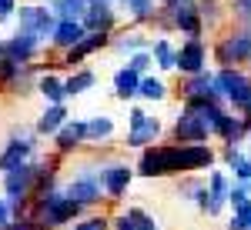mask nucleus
<instances>
[{
    "label": "nucleus",
    "mask_w": 251,
    "mask_h": 230,
    "mask_svg": "<svg viewBox=\"0 0 251 230\" xmlns=\"http://www.w3.org/2000/svg\"><path fill=\"white\" fill-rule=\"evenodd\" d=\"M228 193H231L228 180H225L221 173H211V177H208V190H204V197H201L198 204H201V210L208 213V217H214V213H221L225 200H228Z\"/></svg>",
    "instance_id": "5"
},
{
    "label": "nucleus",
    "mask_w": 251,
    "mask_h": 230,
    "mask_svg": "<svg viewBox=\"0 0 251 230\" xmlns=\"http://www.w3.org/2000/svg\"><path fill=\"white\" fill-rule=\"evenodd\" d=\"M218 60L225 63V67H231V63H248L251 60V27L248 30H238L231 37L221 40V47H218Z\"/></svg>",
    "instance_id": "3"
},
{
    "label": "nucleus",
    "mask_w": 251,
    "mask_h": 230,
    "mask_svg": "<svg viewBox=\"0 0 251 230\" xmlns=\"http://www.w3.org/2000/svg\"><path fill=\"white\" fill-rule=\"evenodd\" d=\"M27 153H30V144L10 140V147L0 153V170H14V167H20V164L27 160Z\"/></svg>",
    "instance_id": "19"
},
{
    "label": "nucleus",
    "mask_w": 251,
    "mask_h": 230,
    "mask_svg": "<svg viewBox=\"0 0 251 230\" xmlns=\"http://www.w3.org/2000/svg\"><path fill=\"white\" fill-rule=\"evenodd\" d=\"M208 134H211V130H208L191 110H184V114L177 117V124H174V137H177V144H204Z\"/></svg>",
    "instance_id": "6"
},
{
    "label": "nucleus",
    "mask_w": 251,
    "mask_h": 230,
    "mask_svg": "<svg viewBox=\"0 0 251 230\" xmlns=\"http://www.w3.org/2000/svg\"><path fill=\"white\" fill-rule=\"evenodd\" d=\"M114 227H117V230H137V227H134V220H131V217H127V213H124V217H121V220H117Z\"/></svg>",
    "instance_id": "41"
},
{
    "label": "nucleus",
    "mask_w": 251,
    "mask_h": 230,
    "mask_svg": "<svg viewBox=\"0 0 251 230\" xmlns=\"http://www.w3.org/2000/svg\"><path fill=\"white\" fill-rule=\"evenodd\" d=\"M228 200H231L234 210H245V207H251V184H238V187H231Z\"/></svg>",
    "instance_id": "25"
},
{
    "label": "nucleus",
    "mask_w": 251,
    "mask_h": 230,
    "mask_svg": "<svg viewBox=\"0 0 251 230\" xmlns=\"http://www.w3.org/2000/svg\"><path fill=\"white\" fill-rule=\"evenodd\" d=\"M148 63H151V54H148V50H137L134 57L127 60V67H131L134 74H141V70H148Z\"/></svg>",
    "instance_id": "33"
},
{
    "label": "nucleus",
    "mask_w": 251,
    "mask_h": 230,
    "mask_svg": "<svg viewBox=\"0 0 251 230\" xmlns=\"http://www.w3.org/2000/svg\"><path fill=\"white\" fill-rule=\"evenodd\" d=\"M80 137H87V124H80V120H74V124H64L57 130V147L60 150H74L80 144Z\"/></svg>",
    "instance_id": "16"
},
{
    "label": "nucleus",
    "mask_w": 251,
    "mask_h": 230,
    "mask_svg": "<svg viewBox=\"0 0 251 230\" xmlns=\"http://www.w3.org/2000/svg\"><path fill=\"white\" fill-rule=\"evenodd\" d=\"M34 47H37V37H34V34H24V30H17L14 37L7 40V47H3V50H7V57L14 60V63H24V60L34 54Z\"/></svg>",
    "instance_id": "11"
},
{
    "label": "nucleus",
    "mask_w": 251,
    "mask_h": 230,
    "mask_svg": "<svg viewBox=\"0 0 251 230\" xmlns=\"http://www.w3.org/2000/svg\"><path fill=\"white\" fill-rule=\"evenodd\" d=\"M0 54H3V47H0Z\"/></svg>",
    "instance_id": "46"
},
{
    "label": "nucleus",
    "mask_w": 251,
    "mask_h": 230,
    "mask_svg": "<svg viewBox=\"0 0 251 230\" xmlns=\"http://www.w3.org/2000/svg\"><path fill=\"white\" fill-rule=\"evenodd\" d=\"M67 197L77 200V204H94V200H100V180L94 173H84L67 187Z\"/></svg>",
    "instance_id": "9"
},
{
    "label": "nucleus",
    "mask_w": 251,
    "mask_h": 230,
    "mask_svg": "<svg viewBox=\"0 0 251 230\" xmlns=\"http://www.w3.org/2000/svg\"><path fill=\"white\" fill-rule=\"evenodd\" d=\"M114 90L121 100H127V97H134L141 90V77L131 70V67H124V70H117L114 74Z\"/></svg>",
    "instance_id": "17"
},
{
    "label": "nucleus",
    "mask_w": 251,
    "mask_h": 230,
    "mask_svg": "<svg viewBox=\"0 0 251 230\" xmlns=\"http://www.w3.org/2000/svg\"><path fill=\"white\" fill-rule=\"evenodd\" d=\"M107 227V220H100V217H91V220H84V224H77L74 230H104Z\"/></svg>",
    "instance_id": "36"
},
{
    "label": "nucleus",
    "mask_w": 251,
    "mask_h": 230,
    "mask_svg": "<svg viewBox=\"0 0 251 230\" xmlns=\"http://www.w3.org/2000/svg\"><path fill=\"white\" fill-rule=\"evenodd\" d=\"M3 227H10V224H7V204L0 200V230H3Z\"/></svg>",
    "instance_id": "42"
},
{
    "label": "nucleus",
    "mask_w": 251,
    "mask_h": 230,
    "mask_svg": "<svg viewBox=\"0 0 251 230\" xmlns=\"http://www.w3.org/2000/svg\"><path fill=\"white\" fill-rule=\"evenodd\" d=\"M154 57H157V67H161V70L177 67V54L171 50V43H168V40H157V43H154Z\"/></svg>",
    "instance_id": "22"
},
{
    "label": "nucleus",
    "mask_w": 251,
    "mask_h": 230,
    "mask_svg": "<svg viewBox=\"0 0 251 230\" xmlns=\"http://www.w3.org/2000/svg\"><path fill=\"white\" fill-rule=\"evenodd\" d=\"M245 84H248V77L231 70V67H225V70L214 74V90H218V97H231L234 90H241Z\"/></svg>",
    "instance_id": "13"
},
{
    "label": "nucleus",
    "mask_w": 251,
    "mask_h": 230,
    "mask_svg": "<svg viewBox=\"0 0 251 230\" xmlns=\"http://www.w3.org/2000/svg\"><path fill=\"white\" fill-rule=\"evenodd\" d=\"M111 130H114L111 117H94V120L87 124V137H94V140H100V137H107Z\"/></svg>",
    "instance_id": "27"
},
{
    "label": "nucleus",
    "mask_w": 251,
    "mask_h": 230,
    "mask_svg": "<svg viewBox=\"0 0 251 230\" xmlns=\"http://www.w3.org/2000/svg\"><path fill=\"white\" fill-rule=\"evenodd\" d=\"M164 3H174V0H164Z\"/></svg>",
    "instance_id": "45"
},
{
    "label": "nucleus",
    "mask_w": 251,
    "mask_h": 230,
    "mask_svg": "<svg viewBox=\"0 0 251 230\" xmlns=\"http://www.w3.org/2000/svg\"><path fill=\"white\" fill-rule=\"evenodd\" d=\"M204 190H208V187H204L201 180H184V184H181V193H188V200H201Z\"/></svg>",
    "instance_id": "31"
},
{
    "label": "nucleus",
    "mask_w": 251,
    "mask_h": 230,
    "mask_svg": "<svg viewBox=\"0 0 251 230\" xmlns=\"http://www.w3.org/2000/svg\"><path fill=\"white\" fill-rule=\"evenodd\" d=\"M91 84H94V74H91V70H80V74H74L64 84V90H67V94H84Z\"/></svg>",
    "instance_id": "26"
},
{
    "label": "nucleus",
    "mask_w": 251,
    "mask_h": 230,
    "mask_svg": "<svg viewBox=\"0 0 251 230\" xmlns=\"http://www.w3.org/2000/svg\"><path fill=\"white\" fill-rule=\"evenodd\" d=\"M91 3H111V0H91Z\"/></svg>",
    "instance_id": "44"
},
{
    "label": "nucleus",
    "mask_w": 251,
    "mask_h": 230,
    "mask_svg": "<svg viewBox=\"0 0 251 230\" xmlns=\"http://www.w3.org/2000/svg\"><path fill=\"white\" fill-rule=\"evenodd\" d=\"M198 14L208 17V20H214L218 17V3H214V0H198Z\"/></svg>",
    "instance_id": "35"
},
{
    "label": "nucleus",
    "mask_w": 251,
    "mask_h": 230,
    "mask_svg": "<svg viewBox=\"0 0 251 230\" xmlns=\"http://www.w3.org/2000/svg\"><path fill=\"white\" fill-rule=\"evenodd\" d=\"M161 134V124H157V117H148L141 127H134L131 134H127V147H148L151 140H157Z\"/></svg>",
    "instance_id": "15"
},
{
    "label": "nucleus",
    "mask_w": 251,
    "mask_h": 230,
    "mask_svg": "<svg viewBox=\"0 0 251 230\" xmlns=\"http://www.w3.org/2000/svg\"><path fill=\"white\" fill-rule=\"evenodd\" d=\"M231 10L238 20H245V23H251V0H231Z\"/></svg>",
    "instance_id": "34"
},
{
    "label": "nucleus",
    "mask_w": 251,
    "mask_h": 230,
    "mask_svg": "<svg viewBox=\"0 0 251 230\" xmlns=\"http://www.w3.org/2000/svg\"><path fill=\"white\" fill-rule=\"evenodd\" d=\"M231 230H251V207H245V210H234L231 224H228Z\"/></svg>",
    "instance_id": "32"
},
{
    "label": "nucleus",
    "mask_w": 251,
    "mask_h": 230,
    "mask_svg": "<svg viewBox=\"0 0 251 230\" xmlns=\"http://www.w3.org/2000/svg\"><path fill=\"white\" fill-rule=\"evenodd\" d=\"M100 180H104V190L111 193V197H121V193H124V187L131 184V167L114 164V167H107V170L100 173Z\"/></svg>",
    "instance_id": "12"
},
{
    "label": "nucleus",
    "mask_w": 251,
    "mask_h": 230,
    "mask_svg": "<svg viewBox=\"0 0 251 230\" xmlns=\"http://www.w3.org/2000/svg\"><path fill=\"white\" fill-rule=\"evenodd\" d=\"M127 217H131V220H134V227L137 230H157V224H154V217H148V213L144 210H127Z\"/></svg>",
    "instance_id": "30"
},
{
    "label": "nucleus",
    "mask_w": 251,
    "mask_h": 230,
    "mask_svg": "<svg viewBox=\"0 0 251 230\" xmlns=\"http://www.w3.org/2000/svg\"><path fill=\"white\" fill-rule=\"evenodd\" d=\"M20 30L24 34H34V37H54L57 23L50 17L47 7H20Z\"/></svg>",
    "instance_id": "4"
},
{
    "label": "nucleus",
    "mask_w": 251,
    "mask_h": 230,
    "mask_svg": "<svg viewBox=\"0 0 251 230\" xmlns=\"http://www.w3.org/2000/svg\"><path fill=\"white\" fill-rule=\"evenodd\" d=\"M87 37V30H84V23H77V20H60L57 30H54V40H57L60 47H77L80 40Z\"/></svg>",
    "instance_id": "14"
},
{
    "label": "nucleus",
    "mask_w": 251,
    "mask_h": 230,
    "mask_svg": "<svg viewBox=\"0 0 251 230\" xmlns=\"http://www.w3.org/2000/svg\"><path fill=\"white\" fill-rule=\"evenodd\" d=\"M34 177H37V170H34L30 164H20L14 170H7V197H10V204H20V200L27 197Z\"/></svg>",
    "instance_id": "7"
},
{
    "label": "nucleus",
    "mask_w": 251,
    "mask_h": 230,
    "mask_svg": "<svg viewBox=\"0 0 251 230\" xmlns=\"http://www.w3.org/2000/svg\"><path fill=\"white\" fill-rule=\"evenodd\" d=\"M137 94L148 97V100H161V97H164V84L154 80V77H148V80H141V90H137Z\"/></svg>",
    "instance_id": "28"
},
{
    "label": "nucleus",
    "mask_w": 251,
    "mask_h": 230,
    "mask_svg": "<svg viewBox=\"0 0 251 230\" xmlns=\"http://www.w3.org/2000/svg\"><path fill=\"white\" fill-rule=\"evenodd\" d=\"M121 47H124V50H141L144 40H141V37H127V40H121Z\"/></svg>",
    "instance_id": "38"
},
{
    "label": "nucleus",
    "mask_w": 251,
    "mask_h": 230,
    "mask_svg": "<svg viewBox=\"0 0 251 230\" xmlns=\"http://www.w3.org/2000/svg\"><path fill=\"white\" fill-rule=\"evenodd\" d=\"M40 94H44L50 104H54V107H57L67 90H64V84H60V80H54V77H44V80H40Z\"/></svg>",
    "instance_id": "23"
},
{
    "label": "nucleus",
    "mask_w": 251,
    "mask_h": 230,
    "mask_svg": "<svg viewBox=\"0 0 251 230\" xmlns=\"http://www.w3.org/2000/svg\"><path fill=\"white\" fill-rule=\"evenodd\" d=\"M228 100H231L234 107H238V110L245 114V120H248V124H251V80H248V84H245V87H241V90H234V94L228 97Z\"/></svg>",
    "instance_id": "24"
},
{
    "label": "nucleus",
    "mask_w": 251,
    "mask_h": 230,
    "mask_svg": "<svg viewBox=\"0 0 251 230\" xmlns=\"http://www.w3.org/2000/svg\"><path fill=\"white\" fill-rule=\"evenodd\" d=\"M80 23H84V30H91V34H107V27L114 23L111 3H91Z\"/></svg>",
    "instance_id": "10"
},
{
    "label": "nucleus",
    "mask_w": 251,
    "mask_h": 230,
    "mask_svg": "<svg viewBox=\"0 0 251 230\" xmlns=\"http://www.w3.org/2000/svg\"><path fill=\"white\" fill-rule=\"evenodd\" d=\"M104 43H107V37H104V34H87V37H84V40L77 43V47L71 50V57H67V63H80V60L87 57V54H94L97 47H104Z\"/></svg>",
    "instance_id": "20"
},
{
    "label": "nucleus",
    "mask_w": 251,
    "mask_h": 230,
    "mask_svg": "<svg viewBox=\"0 0 251 230\" xmlns=\"http://www.w3.org/2000/svg\"><path fill=\"white\" fill-rule=\"evenodd\" d=\"M64 117H67V110H64V107H50V110H47V114L40 117V124H37V130L40 134H57L60 127H64V124H67V120H64Z\"/></svg>",
    "instance_id": "21"
},
{
    "label": "nucleus",
    "mask_w": 251,
    "mask_h": 230,
    "mask_svg": "<svg viewBox=\"0 0 251 230\" xmlns=\"http://www.w3.org/2000/svg\"><path fill=\"white\" fill-rule=\"evenodd\" d=\"M144 120H148V114H144V110H131V130H134V127H141Z\"/></svg>",
    "instance_id": "40"
},
{
    "label": "nucleus",
    "mask_w": 251,
    "mask_h": 230,
    "mask_svg": "<svg viewBox=\"0 0 251 230\" xmlns=\"http://www.w3.org/2000/svg\"><path fill=\"white\" fill-rule=\"evenodd\" d=\"M17 67H20V63H14L10 57L0 60V77H3V80H7V77H14V74H17Z\"/></svg>",
    "instance_id": "37"
},
{
    "label": "nucleus",
    "mask_w": 251,
    "mask_h": 230,
    "mask_svg": "<svg viewBox=\"0 0 251 230\" xmlns=\"http://www.w3.org/2000/svg\"><path fill=\"white\" fill-rule=\"evenodd\" d=\"M87 7H91V0H54V14L60 20H84L87 14Z\"/></svg>",
    "instance_id": "18"
},
{
    "label": "nucleus",
    "mask_w": 251,
    "mask_h": 230,
    "mask_svg": "<svg viewBox=\"0 0 251 230\" xmlns=\"http://www.w3.org/2000/svg\"><path fill=\"white\" fill-rule=\"evenodd\" d=\"M124 7H127V10H131L137 20L151 17V10H154V3H151V0H124Z\"/></svg>",
    "instance_id": "29"
},
{
    "label": "nucleus",
    "mask_w": 251,
    "mask_h": 230,
    "mask_svg": "<svg viewBox=\"0 0 251 230\" xmlns=\"http://www.w3.org/2000/svg\"><path fill=\"white\" fill-rule=\"evenodd\" d=\"M80 204L64 197V193H44L40 197V217L37 224L40 227H57V224H67L71 217H77Z\"/></svg>",
    "instance_id": "2"
},
{
    "label": "nucleus",
    "mask_w": 251,
    "mask_h": 230,
    "mask_svg": "<svg viewBox=\"0 0 251 230\" xmlns=\"http://www.w3.org/2000/svg\"><path fill=\"white\" fill-rule=\"evenodd\" d=\"M3 230H34V227H27V224H10V227H3Z\"/></svg>",
    "instance_id": "43"
},
{
    "label": "nucleus",
    "mask_w": 251,
    "mask_h": 230,
    "mask_svg": "<svg viewBox=\"0 0 251 230\" xmlns=\"http://www.w3.org/2000/svg\"><path fill=\"white\" fill-rule=\"evenodd\" d=\"M177 67L184 70V74H204V47H201V40H188L181 50H177Z\"/></svg>",
    "instance_id": "8"
},
{
    "label": "nucleus",
    "mask_w": 251,
    "mask_h": 230,
    "mask_svg": "<svg viewBox=\"0 0 251 230\" xmlns=\"http://www.w3.org/2000/svg\"><path fill=\"white\" fill-rule=\"evenodd\" d=\"M214 153L208 144H174V147H148L141 153L137 173L144 177H168L181 170H201L211 167Z\"/></svg>",
    "instance_id": "1"
},
{
    "label": "nucleus",
    "mask_w": 251,
    "mask_h": 230,
    "mask_svg": "<svg viewBox=\"0 0 251 230\" xmlns=\"http://www.w3.org/2000/svg\"><path fill=\"white\" fill-rule=\"evenodd\" d=\"M14 10H17V7H14V0H0V20H3V17H10Z\"/></svg>",
    "instance_id": "39"
}]
</instances>
